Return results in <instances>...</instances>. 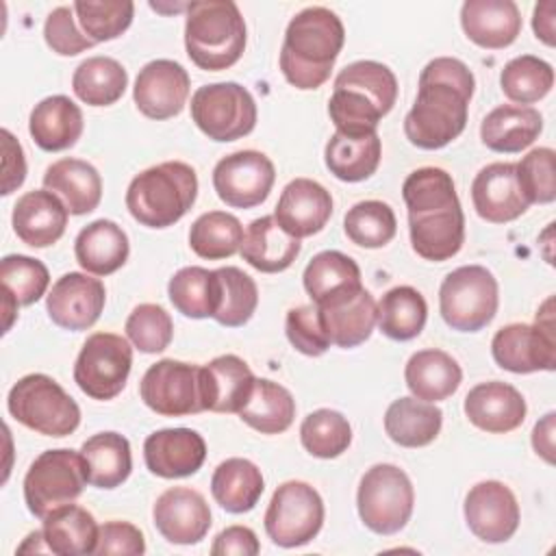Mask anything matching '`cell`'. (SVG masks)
I'll use <instances>...</instances> for the list:
<instances>
[{
    "label": "cell",
    "instance_id": "cell-1",
    "mask_svg": "<svg viewBox=\"0 0 556 556\" xmlns=\"http://www.w3.org/2000/svg\"><path fill=\"white\" fill-rule=\"evenodd\" d=\"M471 70L454 56H437L419 74L413 109L404 117L406 139L421 150H439L467 126V106L473 96Z\"/></svg>",
    "mask_w": 556,
    "mask_h": 556
},
{
    "label": "cell",
    "instance_id": "cell-2",
    "mask_svg": "<svg viewBox=\"0 0 556 556\" xmlns=\"http://www.w3.org/2000/svg\"><path fill=\"white\" fill-rule=\"evenodd\" d=\"M345 28L326 7H306L291 17L280 48V72L295 89H317L332 72Z\"/></svg>",
    "mask_w": 556,
    "mask_h": 556
},
{
    "label": "cell",
    "instance_id": "cell-3",
    "mask_svg": "<svg viewBox=\"0 0 556 556\" xmlns=\"http://www.w3.org/2000/svg\"><path fill=\"white\" fill-rule=\"evenodd\" d=\"M195 198V169L182 161H165L130 180L126 208L146 228H167L187 215Z\"/></svg>",
    "mask_w": 556,
    "mask_h": 556
},
{
    "label": "cell",
    "instance_id": "cell-4",
    "mask_svg": "<svg viewBox=\"0 0 556 556\" xmlns=\"http://www.w3.org/2000/svg\"><path fill=\"white\" fill-rule=\"evenodd\" d=\"M185 48L200 70L232 67L245 50V22L239 7L232 0L189 2Z\"/></svg>",
    "mask_w": 556,
    "mask_h": 556
},
{
    "label": "cell",
    "instance_id": "cell-5",
    "mask_svg": "<svg viewBox=\"0 0 556 556\" xmlns=\"http://www.w3.org/2000/svg\"><path fill=\"white\" fill-rule=\"evenodd\" d=\"M7 408L15 421L46 437H67L80 424L76 400L46 374L20 378L9 391Z\"/></svg>",
    "mask_w": 556,
    "mask_h": 556
},
{
    "label": "cell",
    "instance_id": "cell-6",
    "mask_svg": "<svg viewBox=\"0 0 556 556\" xmlns=\"http://www.w3.org/2000/svg\"><path fill=\"white\" fill-rule=\"evenodd\" d=\"M415 504V491L404 469L391 463H378L369 467L356 491V506L361 521L376 534L389 536L400 532Z\"/></svg>",
    "mask_w": 556,
    "mask_h": 556
},
{
    "label": "cell",
    "instance_id": "cell-7",
    "mask_svg": "<svg viewBox=\"0 0 556 556\" xmlns=\"http://www.w3.org/2000/svg\"><path fill=\"white\" fill-rule=\"evenodd\" d=\"M497 304V280L482 265H463L450 271L439 289L441 317L458 332H478L489 326Z\"/></svg>",
    "mask_w": 556,
    "mask_h": 556
},
{
    "label": "cell",
    "instance_id": "cell-8",
    "mask_svg": "<svg viewBox=\"0 0 556 556\" xmlns=\"http://www.w3.org/2000/svg\"><path fill=\"white\" fill-rule=\"evenodd\" d=\"M87 484L80 452L59 447L41 452L24 476V502L28 510L43 519L52 510L72 504Z\"/></svg>",
    "mask_w": 556,
    "mask_h": 556
},
{
    "label": "cell",
    "instance_id": "cell-9",
    "mask_svg": "<svg viewBox=\"0 0 556 556\" xmlns=\"http://www.w3.org/2000/svg\"><path fill=\"white\" fill-rule=\"evenodd\" d=\"M191 119L213 141H237L256 126V102L239 83H213L191 96Z\"/></svg>",
    "mask_w": 556,
    "mask_h": 556
},
{
    "label": "cell",
    "instance_id": "cell-10",
    "mask_svg": "<svg viewBox=\"0 0 556 556\" xmlns=\"http://www.w3.org/2000/svg\"><path fill=\"white\" fill-rule=\"evenodd\" d=\"M132 367L130 343L115 332H93L74 363V382L91 400H113L126 387Z\"/></svg>",
    "mask_w": 556,
    "mask_h": 556
},
{
    "label": "cell",
    "instance_id": "cell-11",
    "mask_svg": "<svg viewBox=\"0 0 556 556\" xmlns=\"http://www.w3.org/2000/svg\"><path fill=\"white\" fill-rule=\"evenodd\" d=\"M324 523L321 495L302 480L282 482L265 510V532L280 547L311 543Z\"/></svg>",
    "mask_w": 556,
    "mask_h": 556
},
{
    "label": "cell",
    "instance_id": "cell-12",
    "mask_svg": "<svg viewBox=\"0 0 556 556\" xmlns=\"http://www.w3.org/2000/svg\"><path fill=\"white\" fill-rule=\"evenodd\" d=\"M143 404L163 417L202 413L200 367L174 358H163L148 367L139 382Z\"/></svg>",
    "mask_w": 556,
    "mask_h": 556
},
{
    "label": "cell",
    "instance_id": "cell-13",
    "mask_svg": "<svg viewBox=\"0 0 556 556\" xmlns=\"http://www.w3.org/2000/svg\"><path fill=\"white\" fill-rule=\"evenodd\" d=\"M276 180L274 163L256 150H239L217 161L213 187L232 208H252L267 200Z\"/></svg>",
    "mask_w": 556,
    "mask_h": 556
},
{
    "label": "cell",
    "instance_id": "cell-14",
    "mask_svg": "<svg viewBox=\"0 0 556 556\" xmlns=\"http://www.w3.org/2000/svg\"><path fill=\"white\" fill-rule=\"evenodd\" d=\"M491 354L495 363L513 374L556 369V326L536 321L508 324L493 334Z\"/></svg>",
    "mask_w": 556,
    "mask_h": 556
},
{
    "label": "cell",
    "instance_id": "cell-15",
    "mask_svg": "<svg viewBox=\"0 0 556 556\" xmlns=\"http://www.w3.org/2000/svg\"><path fill=\"white\" fill-rule=\"evenodd\" d=\"M465 521L484 543H504L519 528V504L515 493L497 480H484L465 497Z\"/></svg>",
    "mask_w": 556,
    "mask_h": 556
},
{
    "label": "cell",
    "instance_id": "cell-16",
    "mask_svg": "<svg viewBox=\"0 0 556 556\" xmlns=\"http://www.w3.org/2000/svg\"><path fill=\"white\" fill-rule=\"evenodd\" d=\"M191 80L187 70L172 59L146 63L135 80L132 100L150 119H169L178 115L189 98Z\"/></svg>",
    "mask_w": 556,
    "mask_h": 556
},
{
    "label": "cell",
    "instance_id": "cell-17",
    "mask_svg": "<svg viewBox=\"0 0 556 556\" xmlns=\"http://www.w3.org/2000/svg\"><path fill=\"white\" fill-rule=\"evenodd\" d=\"M104 302L106 291L98 278L70 271L52 285L46 298V311L59 328L80 332L100 319Z\"/></svg>",
    "mask_w": 556,
    "mask_h": 556
},
{
    "label": "cell",
    "instance_id": "cell-18",
    "mask_svg": "<svg viewBox=\"0 0 556 556\" xmlns=\"http://www.w3.org/2000/svg\"><path fill=\"white\" fill-rule=\"evenodd\" d=\"M152 519L165 541L193 545L200 543L211 528V508L195 489L172 486L156 497Z\"/></svg>",
    "mask_w": 556,
    "mask_h": 556
},
{
    "label": "cell",
    "instance_id": "cell-19",
    "mask_svg": "<svg viewBox=\"0 0 556 556\" xmlns=\"http://www.w3.org/2000/svg\"><path fill=\"white\" fill-rule=\"evenodd\" d=\"M413 250L426 261H447L456 256L465 241V215L460 202L408 213Z\"/></svg>",
    "mask_w": 556,
    "mask_h": 556
},
{
    "label": "cell",
    "instance_id": "cell-20",
    "mask_svg": "<svg viewBox=\"0 0 556 556\" xmlns=\"http://www.w3.org/2000/svg\"><path fill=\"white\" fill-rule=\"evenodd\" d=\"M206 458V443L191 428H163L143 441V460L159 478L193 476Z\"/></svg>",
    "mask_w": 556,
    "mask_h": 556
},
{
    "label": "cell",
    "instance_id": "cell-21",
    "mask_svg": "<svg viewBox=\"0 0 556 556\" xmlns=\"http://www.w3.org/2000/svg\"><path fill=\"white\" fill-rule=\"evenodd\" d=\"M471 202L476 213L491 224L513 222L530 206L517 180L515 163H491L482 167L471 182Z\"/></svg>",
    "mask_w": 556,
    "mask_h": 556
},
{
    "label": "cell",
    "instance_id": "cell-22",
    "mask_svg": "<svg viewBox=\"0 0 556 556\" xmlns=\"http://www.w3.org/2000/svg\"><path fill=\"white\" fill-rule=\"evenodd\" d=\"M332 215L330 191L311 178L291 180L276 204L274 217L285 232L295 239L317 235Z\"/></svg>",
    "mask_w": 556,
    "mask_h": 556
},
{
    "label": "cell",
    "instance_id": "cell-23",
    "mask_svg": "<svg viewBox=\"0 0 556 556\" xmlns=\"http://www.w3.org/2000/svg\"><path fill=\"white\" fill-rule=\"evenodd\" d=\"M254 374L235 354L215 356L200 367L202 406L211 413H239L254 389Z\"/></svg>",
    "mask_w": 556,
    "mask_h": 556
},
{
    "label": "cell",
    "instance_id": "cell-24",
    "mask_svg": "<svg viewBox=\"0 0 556 556\" xmlns=\"http://www.w3.org/2000/svg\"><path fill=\"white\" fill-rule=\"evenodd\" d=\"M526 400L508 382L491 380L469 389L465 397L467 419L491 434H506L526 419Z\"/></svg>",
    "mask_w": 556,
    "mask_h": 556
},
{
    "label": "cell",
    "instance_id": "cell-25",
    "mask_svg": "<svg viewBox=\"0 0 556 556\" xmlns=\"http://www.w3.org/2000/svg\"><path fill=\"white\" fill-rule=\"evenodd\" d=\"M70 211L63 200L48 189H35L17 198L13 206V230L30 248L56 243L67 226Z\"/></svg>",
    "mask_w": 556,
    "mask_h": 556
},
{
    "label": "cell",
    "instance_id": "cell-26",
    "mask_svg": "<svg viewBox=\"0 0 556 556\" xmlns=\"http://www.w3.org/2000/svg\"><path fill=\"white\" fill-rule=\"evenodd\" d=\"M460 26L480 48H508L521 33V13L513 0H467L460 7Z\"/></svg>",
    "mask_w": 556,
    "mask_h": 556
},
{
    "label": "cell",
    "instance_id": "cell-27",
    "mask_svg": "<svg viewBox=\"0 0 556 556\" xmlns=\"http://www.w3.org/2000/svg\"><path fill=\"white\" fill-rule=\"evenodd\" d=\"M43 187L63 200L70 215L91 213L102 200V178L98 169L83 159L67 156L48 165Z\"/></svg>",
    "mask_w": 556,
    "mask_h": 556
},
{
    "label": "cell",
    "instance_id": "cell-28",
    "mask_svg": "<svg viewBox=\"0 0 556 556\" xmlns=\"http://www.w3.org/2000/svg\"><path fill=\"white\" fill-rule=\"evenodd\" d=\"M317 308L330 343L345 350L365 343L371 337L378 319L376 300L365 287Z\"/></svg>",
    "mask_w": 556,
    "mask_h": 556
},
{
    "label": "cell",
    "instance_id": "cell-29",
    "mask_svg": "<svg viewBox=\"0 0 556 556\" xmlns=\"http://www.w3.org/2000/svg\"><path fill=\"white\" fill-rule=\"evenodd\" d=\"M28 132L46 152L67 150L83 135V111L67 96H48L30 111Z\"/></svg>",
    "mask_w": 556,
    "mask_h": 556
},
{
    "label": "cell",
    "instance_id": "cell-30",
    "mask_svg": "<svg viewBox=\"0 0 556 556\" xmlns=\"http://www.w3.org/2000/svg\"><path fill=\"white\" fill-rule=\"evenodd\" d=\"M239 252L254 269L278 274L293 265L300 254V239L285 232L274 215H263L248 226Z\"/></svg>",
    "mask_w": 556,
    "mask_h": 556
},
{
    "label": "cell",
    "instance_id": "cell-31",
    "mask_svg": "<svg viewBox=\"0 0 556 556\" xmlns=\"http://www.w3.org/2000/svg\"><path fill=\"white\" fill-rule=\"evenodd\" d=\"M302 282L315 306H326L363 289L356 261L339 250H324L315 254L304 269Z\"/></svg>",
    "mask_w": 556,
    "mask_h": 556
},
{
    "label": "cell",
    "instance_id": "cell-32",
    "mask_svg": "<svg viewBox=\"0 0 556 556\" xmlns=\"http://www.w3.org/2000/svg\"><path fill=\"white\" fill-rule=\"evenodd\" d=\"M543 130V117L532 106H495L480 124V139L493 152H521L534 143Z\"/></svg>",
    "mask_w": 556,
    "mask_h": 556
},
{
    "label": "cell",
    "instance_id": "cell-33",
    "mask_svg": "<svg viewBox=\"0 0 556 556\" xmlns=\"http://www.w3.org/2000/svg\"><path fill=\"white\" fill-rule=\"evenodd\" d=\"M128 252L130 243L126 232L111 219L91 222L74 241L78 265L93 276L115 274L128 261Z\"/></svg>",
    "mask_w": 556,
    "mask_h": 556
},
{
    "label": "cell",
    "instance_id": "cell-34",
    "mask_svg": "<svg viewBox=\"0 0 556 556\" xmlns=\"http://www.w3.org/2000/svg\"><path fill=\"white\" fill-rule=\"evenodd\" d=\"M404 380L413 397L424 402H441L456 393L463 380V369L454 356L430 348L419 350L408 358Z\"/></svg>",
    "mask_w": 556,
    "mask_h": 556
},
{
    "label": "cell",
    "instance_id": "cell-35",
    "mask_svg": "<svg viewBox=\"0 0 556 556\" xmlns=\"http://www.w3.org/2000/svg\"><path fill=\"white\" fill-rule=\"evenodd\" d=\"M443 426V413L434 402L417 397L393 400L384 413V432L402 447H424L432 443Z\"/></svg>",
    "mask_w": 556,
    "mask_h": 556
},
{
    "label": "cell",
    "instance_id": "cell-36",
    "mask_svg": "<svg viewBox=\"0 0 556 556\" xmlns=\"http://www.w3.org/2000/svg\"><path fill=\"white\" fill-rule=\"evenodd\" d=\"M382 143L378 132L345 135L334 132L324 150V161L330 174L343 182L367 180L380 165Z\"/></svg>",
    "mask_w": 556,
    "mask_h": 556
},
{
    "label": "cell",
    "instance_id": "cell-37",
    "mask_svg": "<svg viewBox=\"0 0 556 556\" xmlns=\"http://www.w3.org/2000/svg\"><path fill=\"white\" fill-rule=\"evenodd\" d=\"M80 456L85 460L87 482L98 489H115L128 480L132 471L130 443L119 432H98L89 437Z\"/></svg>",
    "mask_w": 556,
    "mask_h": 556
},
{
    "label": "cell",
    "instance_id": "cell-38",
    "mask_svg": "<svg viewBox=\"0 0 556 556\" xmlns=\"http://www.w3.org/2000/svg\"><path fill=\"white\" fill-rule=\"evenodd\" d=\"M98 530L93 515L76 504H65L43 517V539L52 554L83 556L96 554Z\"/></svg>",
    "mask_w": 556,
    "mask_h": 556
},
{
    "label": "cell",
    "instance_id": "cell-39",
    "mask_svg": "<svg viewBox=\"0 0 556 556\" xmlns=\"http://www.w3.org/2000/svg\"><path fill=\"white\" fill-rule=\"evenodd\" d=\"M265 489L261 469L248 458H226L211 476V493L215 502L235 515L256 506Z\"/></svg>",
    "mask_w": 556,
    "mask_h": 556
},
{
    "label": "cell",
    "instance_id": "cell-40",
    "mask_svg": "<svg viewBox=\"0 0 556 556\" xmlns=\"http://www.w3.org/2000/svg\"><path fill=\"white\" fill-rule=\"evenodd\" d=\"M237 415L261 434H280L293 424L295 400L282 384L256 378L248 402Z\"/></svg>",
    "mask_w": 556,
    "mask_h": 556
},
{
    "label": "cell",
    "instance_id": "cell-41",
    "mask_svg": "<svg viewBox=\"0 0 556 556\" xmlns=\"http://www.w3.org/2000/svg\"><path fill=\"white\" fill-rule=\"evenodd\" d=\"M378 328L393 341L415 339L428 319V304L424 295L408 285L389 289L376 304Z\"/></svg>",
    "mask_w": 556,
    "mask_h": 556
},
{
    "label": "cell",
    "instance_id": "cell-42",
    "mask_svg": "<svg viewBox=\"0 0 556 556\" xmlns=\"http://www.w3.org/2000/svg\"><path fill=\"white\" fill-rule=\"evenodd\" d=\"M128 87V72L111 56L85 59L72 76V89L89 106L115 104Z\"/></svg>",
    "mask_w": 556,
    "mask_h": 556
},
{
    "label": "cell",
    "instance_id": "cell-43",
    "mask_svg": "<svg viewBox=\"0 0 556 556\" xmlns=\"http://www.w3.org/2000/svg\"><path fill=\"white\" fill-rule=\"evenodd\" d=\"M217 280V308L213 319L228 328H239L248 324L258 304L256 282L239 267L215 269Z\"/></svg>",
    "mask_w": 556,
    "mask_h": 556
},
{
    "label": "cell",
    "instance_id": "cell-44",
    "mask_svg": "<svg viewBox=\"0 0 556 556\" xmlns=\"http://www.w3.org/2000/svg\"><path fill=\"white\" fill-rule=\"evenodd\" d=\"M243 226L226 211H208L200 215L189 230V245L200 258L222 261L241 250Z\"/></svg>",
    "mask_w": 556,
    "mask_h": 556
},
{
    "label": "cell",
    "instance_id": "cell-45",
    "mask_svg": "<svg viewBox=\"0 0 556 556\" xmlns=\"http://www.w3.org/2000/svg\"><path fill=\"white\" fill-rule=\"evenodd\" d=\"M167 295L178 313L191 319L213 317L217 308V280L215 269L191 265L178 269L167 285Z\"/></svg>",
    "mask_w": 556,
    "mask_h": 556
},
{
    "label": "cell",
    "instance_id": "cell-46",
    "mask_svg": "<svg viewBox=\"0 0 556 556\" xmlns=\"http://www.w3.org/2000/svg\"><path fill=\"white\" fill-rule=\"evenodd\" d=\"M504 96L519 106L539 102L554 87V70L547 61L534 54H521L508 61L500 74Z\"/></svg>",
    "mask_w": 556,
    "mask_h": 556
},
{
    "label": "cell",
    "instance_id": "cell-47",
    "mask_svg": "<svg viewBox=\"0 0 556 556\" xmlns=\"http://www.w3.org/2000/svg\"><path fill=\"white\" fill-rule=\"evenodd\" d=\"M300 441L315 458H337L352 443V426L339 410L317 408L304 417Z\"/></svg>",
    "mask_w": 556,
    "mask_h": 556
},
{
    "label": "cell",
    "instance_id": "cell-48",
    "mask_svg": "<svg viewBox=\"0 0 556 556\" xmlns=\"http://www.w3.org/2000/svg\"><path fill=\"white\" fill-rule=\"evenodd\" d=\"M343 230L352 243L376 250L395 237L397 219L387 202L363 200L345 213Z\"/></svg>",
    "mask_w": 556,
    "mask_h": 556
},
{
    "label": "cell",
    "instance_id": "cell-49",
    "mask_svg": "<svg viewBox=\"0 0 556 556\" xmlns=\"http://www.w3.org/2000/svg\"><path fill=\"white\" fill-rule=\"evenodd\" d=\"M83 33L93 41L119 37L132 22L135 4L130 0H78L72 4Z\"/></svg>",
    "mask_w": 556,
    "mask_h": 556
},
{
    "label": "cell",
    "instance_id": "cell-50",
    "mask_svg": "<svg viewBox=\"0 0 556 556\" xmlns=\"http://www.w3.org/2000/svg\"><path fill=\"white\" fill-rule=\"evenodd\" d=\"M334 87H350L369 96L387 115L397 100L395 74L378 61H354L334 78Z\"/></svg>",
    "mask_w": 556,
    "mask_h": 556
},
{
    "label": "cell",
    "instance_id": "cell-51",
    "mask_svg": "<svg viewBox=\"0 0 556 556\" xmlns=\"http://www.w3.org/2000/svg\"><path fill=\"white\" fill-rule=\"evenodd\" d=\"M402 198L408 213L460 202L452 176L441 167H419L402 185Z\"/></svg>",
    "mask_w": 556,
    "mask_h": 556
},
{
    "label": "cell",
    "instance_id": "cell-52",
    "mask_svg": "<svg viewBox=\"0 0 556 556\" xmlns=\"http://www.w3.org/2000/svg\"><path fill=\"white\" fill-rule=\"evenodd\" d=\"M2 289H7L20 306L35 304L50 285L48 267L33 256L9 254L0 263Z\"/></svg>",
    "mask_w": 556,
    "mask_h": 556
},
{
    "label": "cell",
    "instance_id": "cell-53",
    "mask_svg": "<svg viewBox=\"0 0 556 556\" xmlns=\"http://www.w3.org/2000/svg\"><path fill=\"white\" fill-rule=\"evenodd\" d=\"M126 337L130 343L146 354L163 352L174 337V321L169 313L159 304H139L126 319Z\"/></svg>",
    "mask_w": 556,
    "mask_h": 556
},
{
    "label": "cell",
    "instance_id": "cell-54",
    "mask_svg": "<svg viewBox=\"0 0 556 556\" xmlns=\"http://www.w3.org/2000/svg\"><path fill=\"white\" fill-rule=\"evenodd\" d=\"M554 159L556 154L552 148H534L515 163L517 180L530 204H549L556 200Z\"/></svg>",
    "mask_w": 556,
    "mask_h": 556
},
{
    "label": "cell",
    "instance_id": "cell-55",
    "mask_svg": "<svg viewBox=\"0 0 556 556\" xmlns=\"http://www.w3.org/2000/svg\"><path fill=\"white\" fill-rule=\"evenodd\" d=\"M285 332L289 343L306 356H321L330 348V339L326 334L319 308L315 304L289 308L285 319Z\"/></svg>",
    "mask_w": 556,
    "mask_h": 556
},
{
    "label": "cell",
    "instance_id": "cell-56",
    "mask_svg": "<svg viewBox=\"0 0 556 556\" xmlns=\"http://www.w3.org/2000/svg\"><path fill=\"white\" fill-rule=\"evenodd\" d=\"M43 39L48 48L61 56H74L96 46L85 33L78 30L72 7H56L48 13L43 24Z\"/></svg>",
    "mask_w": 556,
    "mask_h": 556
},
{
    "label": "cell",
    "instance_id": "cell-57",
    "mask_svg": "<svg viewBox=\"0 0 556 556\" xmlns=\"http://www.w3.org/2000/svg\"><path fill=\"white\" fill-rule=\"evenodd\" d=\"M146 552L143 532L130 521H104L98 530L96 554H130L139 556Z\"/></svg>",
    "mask_w": 556,
    "mask_h": 556
},
{
    "label": "cell",
    "instance_id": "cell-58",
    "mask_svg": "<svg viewBox=\"0 0 556 556\" xmlns=\"http://www.w3.org/2000/svg\"><path fill=\"white\" fill-rule=\"evenodd\" d=\"M261 552L258 539L256 534L248 528V526H228L226 530H222L213 545H211V554L213 556H254Z\"/></svg>",
    "mask_w": 556,
    "mask_h": 556
},
{
    "label": "cell",
    "instance_id": "cell-59",
    "mask_svg": "<svg viewBox=\"0 0 556 556\" xmlns=\"http://www.w3.org/2000/svg\"><path fill=\"white\" fill-rule=\"evenodd\" d=\"M4 143V167H2V195L13 193L26 178V161L20 141L4 128L2 130Z\"/></svg>",
    "mask_w": 556,
    "mask_h": 556
},
{
    "label": "cell",
    "instance_id": "cell-60",
    "mask_svg": "<svg viewBox=\"0 0 556 556\" xmlns=\"http://www.w3.org/2000/svg\"><path fill=\"white\" fill-rule=\"evenodd\" d=\"M556 2L554 0H543L534 7L532 13V30L536 35V39H541L545 46H554L556 43Z\"/></svg>",
    "mask_w": 556,
    "mask_h": 556
},
{
    "label": "cell",
    "instance_id": "cell-61",
    "mask_svg": "<svg viewBox=\"0 0 556 556\" xmlns=\"http://www.w3.org/2000/svg\"><path fill=\"white\" fill-rule=\"evenodd\" d=\"M554 419L556 415L547 413L532 430V447L549 465L554 463Z\"/></svg>",
    "mask_w": 556,
    "mask_h": 556
},
{
    "label": "cell",
    "instance_id": "cell-62",
    "mask_svg": "<svg viewBox=\"0 0 556 556\" xmlns=\"http://www.w3.org/2000/svg\"><path fill=\"white\" fill-rule=\"evenodd\" d=\"M17 552H50L46 539H43V532L41 530H35L26 536V541L17 547Z\"/></svg>",
    "mask_w": 556,
    "mask_h": 556
}]
</instances>
